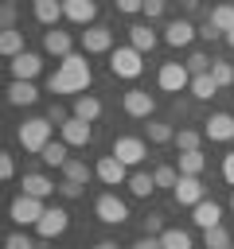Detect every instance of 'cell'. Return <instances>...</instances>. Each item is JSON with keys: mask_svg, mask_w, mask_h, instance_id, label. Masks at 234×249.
<instances>
[{"mask_svg": "<svg viewBox=\"0 0 234 249\" xmlns=\"http://www.w3.org/2000/svg\"><path fill=\"white\" fill-rule=\"evenodd\" d=\"M90 82H94V70H90V62H86V54L70 51V54L58 62V70L47 78V89H51V93H86Z\"/></svg>", "mask_w": 234, "mask_h": 249, "instance_id": "obj_1", "label": "cell"}, {"mask_svg": "<svg viewBox=\"0 0 234 249\" xmlns=\"http://www.w3.org/2000/svg\"><path fill=\"white\" fill-rule=\"evenodd\" d=\"M16 140L23 152H43L51 144V121L47 117H27L20 128H16Z\"/></svg>", "mask_w": 234, "mask_h": 249, "instance_id": "obj_2", "label": "cell"}, {"mask_svg": "<svg viewBox=\"0 0 234 249\" xmlns=\"http://www.w3.org/2000/svg\"><path fill=\"white\" fill-rule=\"evenodd\" d=\"M43 210H47V206H43V198H35V195H23V191H20V195L12 198V206H8V218H12L16 226H35V222L43 218Z\"/></svg>", "mask_w": 234, "mask_h": 249, "instance_id": "obj_3", "label": "cell"}, {"mask_svg": "<svg viewBox=\"0 0 234 249\" xmlns=\"http://www.w3.org/2000/svg\"><path fill=\"white\" fill-rule=\"evenodd\" d=\"M144 70V62H140V51L136 47H117V51H109V74L113 78H136Z\"/></svg>", "mask_w": 234, "mask_h": 249, "instance_id": "obj_4", "label": "cell"}, {"mask_svg": "<svg viewBox=\"0 0 234 249\" xmlns=\"http://www.w3.org/2000/svg\"><path fill=\"white\" fill-rule=\"evenodd\" d=\"M94 214H98V222H105V226H121V222L129 218V202H125V198H117L113 191H105V195H98Z\"/></svg>", "mask_w": 234, "mask_h": 249, "instance_id": "obj_5", "label": "cell"}, {"mask_svg": "<svg viewBox=\"0 0 234 249\" xmlns=\"http://www.w3.org/2000/svg\"><path fill=\"white\" fill-rule=\"evenodd\" d=\"M156 82H160L164 93H179V89H191V70L183 62H164L160 74H156Z\"/></svg>", "mask_w": 234, "mask_h": 249, "instance_id": "obj_6", "label": "cell"}, {"mask_svg": "<svg viewBox=\"0 0 234 249\" xmlns=\"http://www.w3.org/2000/svg\"><path fill=\"white\" fill-rule=\"evenodd\" d=\"M109 152H113L121 163H129V167H140V163H144V156H148V148H144V140H140V136H117Z\"/></svg>", "mask_w": 234, "mask_h": 249, "instance_id": "obj_7", "label": "cell"}, {"mask_svg": "<svg viewBox=\"0 0 234 249\" xmlns=\"http://www.w3.org/2000/svg\"><path fill=\"white\" fill-rule=\"evenodd\" d=\"M94 175H98L105 187H121V183H129V163H121V160L109 152V156H101V160L94 163Z\"/></svg>", "mask_w": 234, "mask_h": 249, "instance_id": "obj_8", "label": "cell"}, {"mask_svg": "<svg viewBox=\"0 0 234 249\" xmlns=\"http://www.w3.org/2000/svg\"><path fill=\"white\" fill-rule=\"evenodd\" d=\"M172 198H176V206H199V202L207 198L203 179H199V175H179V183L172 187Z\"/></svg>", "mask_w": 234, "mask_h": 249, "instance_id": "obj_9", "label": "cell"}, {"mask_svg": "<svg viewBox=\"0 0 234 249\" xmlns=\"http://www.w3.org/2000/svg\"><path fill=\"white\" fill-rule=\"evenodd\" d=\"M78 43H82L86 54H105V51H113V31H109L105 23H90Z\"/></svg>", "mask_w": 234, "mask_h": 249, "instance_id": "obj_10", "label": "cell"}, {"mask_svg": "<svg viewBox=\"0 0 234 249\" xmlns=\"http://www.w3.org/2000/svg\"><path fill=\"white\" fill-rule=\"evenodd\" d=\"M39 70H43V58H39L35 51H23V54L8 58V74H12V78H20V82H35V78H39Z\"/></svg>", "mask_w": 234, "mask_h": 249, "instance_id": "obj_11", "label": "cell"}, {"mask_svg": "<svg viewBox=\"0 0 234 249\" xmlns=\"http://www.w3.org/2000/svg\"><path fill=\"white\" fill-rule=\"evenodd\" d=\"M58 140H66L70 148H86V144L94 140V128H90V121L70 117V121H62V124H58Z\"/></svg>", "mask_w": 234, "mask_h": 249, "instance_id": "obj_12", "label": "cell"}, {"mask_svg": "<svg viewBox=\"0 0 234 249\" xmlns=\"http://www.w3.org/2000/svg\"><path fill=\"white\" fill-rule=\"evenodd\" d=\"M66 226H70V214L62 206H47L43 218L35 222V233L39 237H58V233H66Z\"/></svg>", "mask_w": 234, "mask_h": 249, "instance_id": "obj_13", "label": "cell"}, {"mask_svg": "<svg viewBox=\"0 0 234 249\" xmlns=\"http://www.w3.org/2000/svg\"><path fill=\"white\" fill-rule=\"evenodd\" d=\"M121 109H125L129 117H140V121H148V117L156 113V101H152V93H148V89H129V93L121 97Z\"/></svg>", "mask_w": 234, "mask_h": 249, "instance_id": "obj_14", "label": "cell"}, {"mask_svg": "<svg viewBox=\"0 0 234 249\" xmlns=\"http://www.w3.org/2000/svg\"><path fill=\"white\" fill-rule=\"evenodd\" d=\"M62 16L78 27H90L98 19V0H62Z\"/></svg>", "mask_w": 234, "mask_h": 249, "instance_id": "obj_15", "label": "cell"}, {"mask_svg": "<svg viewBox=\"0 0 234 249\" xmlns=\"http://www.w3.org/2000/svg\"><path fill=\"white\" fill-rule=\"evenodd\" d=\"M203 136L207 140H234V117L230 113H211L207 121H203Z\"/></svg>", "mask_w": 234, "mask_h": 249, "instance_id": "obj_16", "label": "cell"}, {"mask_svg": "<svg viewBox=\"0 0 234 249\" xmlns=\"http://www.w3.org/2000/svg\"><path fill=\"white\" fill-rule=\"evenodd\" d=\"M191 222H195L199 230L222 226V206H218V202H211V198H203L199 206H191Z\"/></svg>", "mask_w": 234, "mask_h": 249, "instance_id": "obj_17", "label": "cell"}, {"mask_svg": "<svg viewBox=\"0 0 234 249\" xmlns=\"http://www.w3.org/2000/svg\"><path fill=\"white\" fill-rule=\"evenodd\" d=\"M195 35H199V31L191 27V19H172V23L164 27V43H168V47H187Z\"/></svg>", "mask_w": 234, "mask_h": 249, "instance_id": "obj_18", "label": "cell"}, {"mask_svg": "<svg viewBox=\"0 0 234 249\" xmlns=\"http://www.w3.org/2000/svg\"><path fill=\"white\" fill-rule=\"evenodd\" d=\"M43 51H47V54H55V58H66V54L74 51V39H70L66 31L51 27V31H43Z\"/></svg>", "mask_w": 234, "mask_h": 249, "instance_id": "obj_19", "label": "cell"}, {"mask_svg": "<svg viewBox=\"0 0 234 249\" xmlns=\"http://www.w3.org/2000/svg\"><path fill=\"white\" fill-rule=\"evenodd\" d=\"M4 93H8V105H35V101H39L35 82H20V78H12V86H8Z\"/></svg>", "mask_w": 234, "mask_h": 249, "instance_id": "obj_20", "label": "cell"}, {"mask_svg": "<svg viewBox=\"0 0 234 249\" xmlns=\"http://www.w3.org/2000/svg\"><path fill=\"white\" fill-rule=\"evenodd\" d=\"M20 187H23V195H35V198H51L58 187L47 179V175H39V171H27L23 179H20Z\"/></svg>", "mask_w": 234, "mask_h": 249, "instance_id": "obj_21", "label": "cell"}, {"mask_svg": "<svg viewBox=\"0 0 234 249\" xmlns=\"http://www.w3.org/2000/svg\"><path fill=\"white\" fill-rule=\"evenodd\" d=\"M156 43H160V35L152 31V23H133V27H129V47H136L140 54L152 51Z\"/></svg>", "mask_w": 234, "mask_h": 249, "instance_id": "obj_22", "label": "cell"}, {"mask_svg": "<svg viewBox=\"0 0 234 249\" xmlns=\"http://www.w3.org/2000/svg\"><path fill=\"white\" fill-rule=\"evenodd\" d=\"M70 113H74V117H82V121H90V124H94V121H98V117H101V101H98V97H94V93H78V97H74V105H70Z\"/></svg>", "mask_w": 234, "mask_h": 249, "instance_id": "obj_23", "label": "cell"}, {"mask_svg": "<svg viewBox=\"0 0 234 249\" xmlns=\"http://www.w3.org/2000/svg\"><path fill=\"white\" fill-rule=\"evenodd\" d=\"M31 8H35V19L47 23V27H58V19H66L62 16V0H35Z\"/></svg>", "mask_w": 234, "mask_h": 249, "instance_id": "obj_24", "label": "cell"}, {"mask_svg": "<svg viewBox=\"0 0 234 249\" xmlns=\"http://www.w3.org/2000/svg\"><path fill=\"white\" fill-rule=\"evenodd\" d=\"M39 160H43L47 167H62V163L70 160V144H66V140H51V144L39 152Z\"/></svg>", "mask_w": 234, "mask_h": 249, "instance_id": "obj_25", "label": "cell"}, {"mask_svg": "<svg viewBox=\"0 0 234 249\" xmlns=\"http://www.w3.org/2000/svg\"><path fill=\"white\" fill-rule=\"evenodd\" d=\"M0 51H4V58L23 54V51H27V47H23V31H20V27H4V35H0Z\"/></svg>", "mask_w": 234, "mask_h": 249, "instance_id": "obj_26", "label": "cell"}, {"mask_svg": "<svg viewBox=\"0 0 234 249\" xmlns=\"http://www.w3.org/2000/svg\"><path fill=\"white\" fill-rule=\"evenodd\" d=\"M90 175H94V167L86 163V160H66L62 163V179H70V183H90Z\"/></svg>", "mask_w": 234, "mask_h": 249, "instance_id": "obj_27", "label": "cell"}, {"mask_svg": "<svg viewBox=\"0 0 234 249\" xmlns=\"http://www.w3.org/2000/svg\"><path fill=\"white\" fill-rule=\"evenodd\" d=\"M218 93V82L211 78V74H195L191 78V97H199V101H211Z\"/></svg>", "mask_w": 234, "mask_h": 249, "instance_id": "obj_28", "label": "cell"}, {"mask_svg": "<svg viewBox=\"0 0 234 249\" xmlns=\"http://www.w3.org/2000/svg\"><path fill=\"white\" fill-rule=\"evenodd\" d=\"M129 191H133L136 198H148V195L156 191V175H148V171H133V175H129Z\"/></svg>", "mask_w": 234, "mask_h": 249, "instance_id": "obj_29", "label": "cell"}, {"mask_svg": "<svg viewBox=\"0 0 234 249\" xmlns=\"http://www.w3.org/2000/svg\"><path fill=\"white\" fill-rule=\"evenodd\" d=\"M203 245H207V249H230L234 237H230L226 226H211V230H203Z\"/></svg>", "mask_w": 234, "mask_h": 249, "instance_id": "obj_30", "label": "cell"}, {"mask_svg": "<svg viewBox=\"0 0 234 249\" xmlns=\"http://www.w3.org/2000/svg\"><path fill=\"white\" fill-rule=\"evenodd\" d=\"M160 245H164V249H191V233L179 230V226H172V230L160 233Z\"/></svg>", "mask_w": 234, "mask_h": 249, "instance_id": "obj_31", "label": "cell"}, {"mask_svg": "<svg viewBox=\"0 0 234 249\" xmlns=\"http://www.w3.org/2000/svg\"><path fill=\"white\" fill-rule=\"evenodd\" d=\"M203 167H207L203 152H179V175H203Z\"/></svg>", "mask_w": 234, "mask_h": 249, "instance_id": "obj_32", "label": "cell"}, {"mask_svg": "<svg viewBox=\"0 0 234 249\" xmlns=\"http://www.w3.org/2000/svg\"><path fill=\"white\" fill-rule=\"evenodd\" d=\"M148 140H152V144H168V140H176V128H172L168 121H152V117H148Z\"/></svg>", "mask_w": 234, "mask_h": 249, "instance_id": "obj_33", "label": "cell"}, {"mask_svg": "<svg viewBox=\"0 0 234 249\" xmlns=\"http://www.w3.org/2000/svg\"><path fill=\"white\" fill-rule=\"evenodd\" d=\"M172 144H176L179 152H199V144H203V132H195V128H179Z\"/></svg>", "mask_w": 234, "mask_h": 249, "instance_id": "obj_34", "label": "cell"}, {"mask_svg": "<svg viewBox=\"0 0 234 249\" xmlns=\"http://www.w3.org/2000/svg\"><path fill=\"white\" fill-rule=\"evenodd\" d=\"M211 23L226 35V31H234V4H218L214 12H211Z\"/></svg>", "mask_w": 234, "mask_h": 249, "instance_id": "obj_35", "label": "cell"}, {"mask_svg": "<svg viewBox=\"0 0 234 249\" xmlns=\"http://www.w3.org/2000/svg\"><path fill=\"white\" fill-rule=\"evenodd\" d=\"M211 78L218 82V89H222V86H234V66H230V62H218V58H214V62H211Z\"/></svg>", "mask_w": 234, "mask_h": 249, "instance_id": "obj_36", "label": "cell"}, {"mask_svg": "<svg viewBox=\"0 0 234 249\" xmlns=\"http://www.w3.org/2000/svg\"><path fill=\"white\" fill-rule=\"evenodd\" d=\"M211 62H214L211 54H203V51H195V54H191V58H187L183 66H187V70H191V78H195V74H211Z\"/></svg>", "mask_w": 234, "mask_h": 249, "instance_id": "obj_37", "label": "cell"}, {"mask_svg": "<svg viewBox=\"0 0 234 249\" xmlns=\"http://www.w3.org/2000/svg\"><path fill=\"white\" fill-rule=\"evenodd\" d=\"M152 175H156V187H176L179 183V167H172V163H160Z\"/></svg>", "mask_w": 234, "mask_h": 249, "instance_id": "obj_38", "label": "cell"}, {"mask_svg": "<svg viewBox=\"0 0 234 249\" xmlns=\"http://www.w3.org/2000/svg\"><path fill=\"white\" fill-rule=\"evenodd\" d=\"M4 249H35V241H31L27 233H8V241H4Z\"/></svg>", "mask_w": 234, "mask_h": 249, "instance_id": "obj_39", "label": "cell"}, {"mask_svg": "<svg viewBox=\"0 0 234 249\" xmlns=\"http://www.w3.org/2000/svg\"><path fill=\"white\" fill-rule=\"evenodd\" d=\"M0 179H4V183H12V179H16V160H12L8 152L0 156Z\"/></svg>", "mask_w": 234, "mask_h": 249, "instance_id": "obj_40", "label": "cell"}, {"mask_svg": "<svg viewBox=\"0 0 234 249\" xmlns=\"http://www.w3.org/2000/svg\"><path fill=\"white\" fill-rule=\"evenodd\" d=\"M164 230H168V226H164V218H160V214H148V218H144V233H152V237H160Z\"/></svg>", "mask_w": 234, "mask_h": 249, "instance_id": "obj_41", "label": "cell"}, {"mask_svg": "<svg viewBox=\"0 0 234 249\" xmlns=\"http://www.w3.org/2000/svg\"><path fill=\"white\" fill-rule=\"evenodd\" d=\"M58 195H62V198H78V195H82V183H70V179H62V183H58Z\"/></svg>", "mask_w": 234, "mask_h": 249, "instance_id": "obj_42", "label": "cell"}, {"mask_svg": "<svg viewBox=\"0 0 234 249\" xmlns=\"http://www.w3.org/2000/svg\"><path fill=\"white\" fill-rule=\"evenodd\" d=\"M164 8H168V0H144V16H148V19L164 16Z\"/></svg>", "mask_w": 234, "mask_h": 249, "instance_id": "obj_43", "label": "cell"}, {"mask_svg": "<svg viewBox=\"0 0 234 249\" xmlns=\"http://www.w3.org/2000/svg\"><path fill=\"white\" fill-rule=\"evenodd\" d=\"M117 4V12H125V16H133V12H144V0H113Z\"/></svg>", "mask_w": 234, "mask_h": 249, "instance_id": "obj_44", "label": "cell"}, {"mask_svg": "<svg viewBox=\"0 0 234 249\" xmlns=\"http://www.w3.org/2000/svg\"><path fill=\"white\" fill-rule=\"evenodd\" d=\"M129 249H164V245H160V237H152V233H144V237H136V241H133Z\"/></svg>", "mask_w": 234, "mask_h": 249, "instance_id": "obj_45", "label": "cell"}, {"mask_svg": "<svg viewBox=\"0 0 234 249\" xmlns=\"http://www.w3.org/2000/svg\"><path fill=\"white\" fill-rule=\"evenodd\" d=\"M70 117H74V113H66L58 101H55V105H51V113H47V121H55V124H62V121H70Z\"/></svg>", "mask_w": 234, "mask_h": 249, "instance_id": "obj_46", "label": "cell"}, {"mask_svg": "<svg viewBox=\"0 0 234 249\" xmlns=\"http://www.w3.org/2000/svg\"><path fill=\"white\" fill-rule=\"evenodd\" d=\"M222 179L234 187V152H226V156H222Z\"/></svg>", "mask_w": 234, "mask_h": 249, "instance_id": "obj_47", "label": "cell"}, {"mask_svg": "<svg viewBox=\"0 0 234 249\" xmlns=\"http://www.w3.org/2000/svg\"><path fill=\"white\" fill-rule=\"evenodd\" d=\"M199 35H203V39H211V43H214V39H222V31H218V27L211 23V19H207V23L199 27Z\"/></svg>", "mask_w": 234, "mask_h": 249, "instance_id": "obj_48", "label": "cell"}, {"mask_svg": "<svg viewBox=\"0 0 234 249\" xmlns=\"http://www.w3.org/2000/svg\"><path fill=\"white\" fill-rule=\"evenodd\" d=\"M0 16H4V27H16V4H4Z\"/></svg>", "mask_w": 234, "mask_h": 249, "instance_id": "obj_49", "label": "cell"}, {"mask_svg": "<svg viewBox=\"0 0 234 249\" xmlns=\"http://www.w3.org/2000/svg\"><path fill=\"white\" fill-rule=\"evenodd\" d=\"M94 249H121V245H117V241H98Z\"/></svg>", "mask_w": 234, "mask_h": 249, "instance_id": "obj_50", "label": "cell"}, {"mask_svg": "<svg viewBox=\"0 0 234 249\" xmlns=\"http://www.w3.org/2000/svg\"><path fill=\"white\" fill-rule=\"evenodd\" d=\"M222 39H226V47H230V51H234V31H226V35H222Z\"/></svg>", "mask_w": 234, "mask_h": 249, "instance_id": "obj_51", "label": "cell"}, {"mask_svg": "<svg viewBox=\"0 0 234 249\" xmlns=\"http://www.w3.org/2000/svg\"><path fill=\"white\" fill-rule=\"evenodd\" d=\"M230 210H234V191H230Z\"/></svg>", "mask_w": 234, "mask_h": 249, "instance_id": "obj_52", "label": "cell"}, {"mask_svg": "<svg viewBox=\"0 0 234 249\" xmlns=\"http://www.w3.org/2000/svg\"><path fill=\"white\" fill-rule=\"evenodd\" d=\"M4 4H16V0H4Z\"/></svg>", "mask_w": 234, "mask_h": 249, "instance_id": "obj_53", "label": "cell"}]
</instances>
